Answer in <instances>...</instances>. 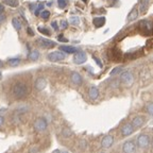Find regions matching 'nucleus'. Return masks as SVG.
<instances>
[{
  "instance_id": "1",
  "label": "nucleus",
  "mask_w": 153,
  "mask_h": 153,
  "mask_svg": "<svg viewBox=\"0 0 153 153\" xmlns=\"http://www.w3.org/2000/svg\"><path fill=\"white\" fill-rule=\"evenodd\" d=\"M12 93L16 99H23L29 94V87L25 82H16L13 85Z\"/></svg>"
},
{
  "instance_id": "2",
  "label": "nucleus",
  "mask_w": 153,
  "mask_h": 153,
  "mask_svg": "<svg viewBox=\"0 0 153 153\" xmlns=\"http://www.w3.org/2000/svg\"><path fill=\"white\" fill-rule=\"evenodd\" d=\"M140 33L145 36H150L153 34V25L149 20H142L139 23Z\"/></svg>"
},
{
  "instance_id": "3",
  "label": "nucleus",
  "mask_w": 153,
  "mask_h": 153,
  "mask_svg": "<svg viewBox=\"0 0 153 153\" xmlns=\"http://www.w3.org/2000/svg\"><path fill=\"white\" fill-rule=\"evenodd\" d=\"M120 80H121V82H122L123 84L130 86V85H132V83L134 81V77H133L131 71L126 70L120 75Z\"/></svg>"
},
{
  "instance_id": "4",
  "label": "nucleus",
  "mask_w": 153,
  "mask_h": 153,
  "mask_svg": "<svg viewBox=\"0 0 153 153\" xmlns=\"http://www.w3.org/2000/svg\"><path fill=\"white\" fill-rule=\"evenodd\" d=\"M65 57H66V55L62 51H53V52L49 53L47 56V59L50 62H60V61H63Z\"/></svg>"
},
{
  "instance_id": "5",
  "label": "nucleus",
  "mask_w": 153,
  "mask_h": 153,
  "mask_svg": "<svg viewBox=\"0 0 153 153\" xmlns=\"http://www.w3.org/2000/svg\"><path fill=\"white\" fill-rule=\"evenodd\" d=\"M47 127H48V123L45 118H37L34 122V129L37 132H44Z\"/></svg>"
},
{
  "instance_id": "6",
  "label": "nucleus",
  "mask_w": 153,
  "mask_h": 153,
  "mask_svg": "<svg viewBox=\"0 0 153 153\" xmlns=\"http://www.w3.org/2000/svg\"><path fill=\"white\" fill-rule=\"evenodd\" d=\"M123 153H135L136 152V145L132 140H128L122 145Z\"/></svg>"
},
{
  "instance_id": "7",
  "label": "nucleus",
  "mask_w": 153,
  "mask_h": 153,
  "mask_svg": "<svg viewBox=\"0 0 153 153\" xmlns=\"http://www.w3.org/2000/svg\"><path fill=\"white\" fill-rule=\"evenodd\" d=\"M149 137H148V135L146 134H142L139 135L137 138V145L139 148H142V149H146V148H148V146H149Z\"/></svg>"
},
{
  "instance_id": "8",
  "label": "nucleus",
  "mask_w": 153,
  "mask_h": 153,
  "mask_svg": "<svg viewBox=\"0 0 153 153\" xmlns=\"http://www.w3.org/2000/svg\"><path fill=\"white\" fill-rule=\"evenodd\" d=\"M86 60H87V55H86V53L83 52V51L75 53V56H73V62H75V64H78V65H81V64L85 63Z\"/></svg>"
},
{
  "instance_id": "9",
  "label": "nucleus",
  "mask_w": 153,
  "mask_h": 153,
  "mask_svg": "<svg viewBox=\"0 0 153 153\" xmlns=\"http://www.w3.org/2000/svg\"><path fill=\"white\" fill-rule=\"evenodd\" d=\"M37 44L43 48H53L55 46V43L53 41L47 39V38H38Z\"/></svg>"
},
{
  "instance_id": "10",
  "label": "nucleus",
  "mask_w": 153,
  "mask_h": 153,
  "mask_svg": "<svg viewBox=\"0 0 153 153\" xmlns=\"http://www.w3.org/2000/svg\"><path fill=\"white\" fill-rule=\"evenodd\" d=\"M110 57L114 62H119L122 59V54H121V52L117 48H113L110 50Z\"/></svg>"
},
{
  "instance_id": "11",
  "label": "nucleus",
  "mask_w": 153,
  "mask_h": 153,
  "mask_svg": "<svg viewBox=\"0 0 153 153\" xmlns=\"http://www.w3.org/2000/svg\"><path fill=\"white\" fill-rule=\"evenodd\" d=\"M113 142H114V137H113L112 135H105L104 137L102 138L101 146H102L103 148H105V149H108V148L112 147Z\"/></svg>"
},
{
  "instance_id": "12",
  "label": "nucleus",
  "mask_w": 153,
  "mask_h": 153,
  "mask_svg": "<svg viewBox=\"0 0 153 153\" xmlns=\"http://www.w3.org/2000/svg\"><path fill=\"white\" fill-rule=\"evenodd\" d=\"M134 131V127L132 123H126L122 128H121V135L122 136H129L133 133Z\"/></svg>"
},
{
  "instance_id": "13",
  "label": "nucleus",
  "mask_w": 153,
  "mask_h": 153,
  "mask_svg": "<svg viewBox=\"0 0 153 153\" xmlns=\"http://www.w3.org/2000/svg\"><path fill=\"white\" fill-rule=\"evenodd\" d=\"M70 80L75 85H81V84H82V81H83L81 75H80L79 72H75V71H73V72L70 75Z\"/></svg>"
},
{
  "instance_id": "14",
  "label": "nucleus",
  "mask_w": 153,
  "mask_h": 153,
  "mask_svg": "<svg viewBox=\"0 0 153 153\" xmlns=\"http://www.w3.org/2000/svg\"><path fill=\"white\" fill-rule=\"evenodd\" d=\"M46 85H47V82H46V79L45 78H38V79H36V81H35V84H34L35 88H36L37 90H43L46 87Z\"/></svg>"
},
{
  "instance_id": "15",
  "label": "nucleus",
  "mask_w": 153,
  "mask_h": 153,
  "mask_svg": "<svg viewBox=\"0 0 153 153\" xmlns=\"http://www.w3.org/2000/svg\"><path fill=\"white\" fill-rule=\"evenodd\" d=\"M145 117L144 116H136V117H134L133 118V120H132V124H133V127L134 128H139L142 127V124H144V122H145Z\"/></svg>"
},
{
  "instance_id": "16",
  "label": "nucleus",
  "mask_w": 153,
  "mask_h": 153,
  "mask_svg": "<svg viewBox=\"0 0 153 153\" xmlns=\"http://www.w3.org/2000/svg\"><path fill=\"white\" fill-rule=\"evenodd\" d=\"M88 96L92 100H96L99 97V90L96 86H92L90 90H88Z\"/></svg>"
},
{
  "instance_id": "17",
  "label": "nucleus",
  "mask_w": 153,
  "mask_h": 153,
  "mask_svg": "<svg viewBox=\"0 0 153 153\" xmlns=\"http://www.w3.org/2000/svg\"><path fill=\"white\" fill-rule=\"evenodd\" d=\"M93 23H94V26L96 27V28H101V27L104 26L105 17H96V18H94Z\"/></svg>"
},
{
  "instance_id": "18",
  "label": "nucleus",
  "mask_w": 153,
  "mask_h": 153,
  "mask_svg": "<svg viewBox=\"0 0 153 153\" xmlns=\"http://www.w3.org/2000/svg\"><path fill=\"white\" fill-rule=\"evenodd\" d=\"M138 16V11L136 10V9H133L132 11L129 13V15H128V21L129 23H131V21H133V20H135V19L137 18Z\"/></svg>"
},
{
  "instance_id": "19",
  "label": "nucleus",
  "mask_w": 153,
  "mask_h": 153,
  "mask_svg": "<svg viewBox=\"0 0 153 153\" xmlns=\"http://www.w3.org/2000/svg\"><path fill=\"white\" fill-rule=\"evenodd\" d=\"M61 51H63L65 53H75L77 52V49L75 47H71V46H61L60 47Z\"/></svg>"
},
{
  "instance_id": "20",
  "label": "nucleus",
  "mask_w": 153,
  "mask_h": 153,
  "mask_svg": "<svg viewBox=\"0 0 153 153\" xmlns=\"http://www.w3.org/2000/svg\"><path fill=\"white\" fill-rule=\"evenodd\" d=\"M38 57H39V52H38L37 50H32L29 53V55H28V59L30 61H36L38 60Z\"/></svg>"
},
{
  "instance_id": "21",
  "label": "nucleus",
  "mask_w": 153,
  "mask_h": 153,
  "mask_svg": "<svg viewBox=\"0 0 153 153\" xmlns=\"http://www.w3.org/2000/svg\"><path fill=\"white\" fill-rule=\"evenodd\" d=\"M12 25H13V27H14L17 31L21 30V28H23V25H21V23H20V20H19L18 18H13Z\"/></svg>"
},
{
  "instance_id": "22",
  "label": "nucleus",
  "mask_w": 153,
  "mask_h": 153,
  "mask_svg": "<svg viewBox=\"0 0 153 153\" xmlns=\"http://www.w3.org/2000/svg\"><path fill=\"white\" fill-rule=\"evenodd\" d=\"M148 7H149V0H142L140 5H139L140 12H142V13H145V12L148 10Z\"/></svg>"
},
{
  "instance_id": "23",
  "label": "nucleus",
  "mask_w": 153,
  "mask_h": 153,
  "mask_svg": "<svg viewBox=\"0 0 153 153\" xmlns=\"http://www.w3.org/2000/svg\"><path fill=\"white\" fill-rule=\"evenodd\" d=\"M8 63L12 67H16V66H18L19 63H20V59H18V57H13V59H10V60H9Z\"/></svg>"
},
{
  "instance_id": "24",
  "label": "nucleus",
  "mask_w": 153,
  "mask_h": 153,
  "mask_svg": "<svg viewBox=\"0 0 153 153\" xmlns=\"http://www.w3.org/2000/svg\"><path fill=\"white\" fill-rule=\"evenodd\" d=\"M69 23L72 25V26H79V23H80V18H79L78 16H72L69 18Z\"/></svg>"
},
{
  "instance_id": "25",
  "label": "nucleus",
  "mask_w": 153,
  "mask_h": 153,
  "mask_svg": "<svg viewBox=\"0 0 153 153\" xmlns=\"http://www.w3.org/2000/svg\"><path fill=\"white\" fill-rule=\"evenodd\" d=\"M4 3L9 4L10 7L15 8V7H17V5H18V0H4Z\"/></svg>"
},
{
  "instance_id": "26",
  "label": "nucleus",
  "mask_w": 153,
  "mask_h": 153,
  "mask_svg": "<svg viewBox=\"0 0 153 153\" xmlns=\"http://www.w3.org/2000/svg\"><path fill=\"white\" fill-rule=\"evenodd\" d=\"M62 134H63L64 137H70L71 135H72V132H71L70 129H68V128H64L63 131H62Z\"/></svg>"
},
{
  "instance_id": "27",
  "label": "nucleus",
  "mask_w": 153,
  "mask_h": 153,
  "mask_svg": "<svg viewBox=\"0 0 153 153\" xmlns=\"http://www.w3.org/2000/svg\"><path fill=\"white\" fill-rule=\"evenodd\" d=\"M146 111L149 113L150 115H153V102H150V103L147 104V106H146Z\"/></svg>"
},
{
  "instance_id": "28",
  "label": "nucleus",
  "mask_w": 153,
  "mask_h": 153,
  "mask_svg": "<svg viewBox=\"0 0 153 153\" xmlns=\"http://www.w3.org/2000/svg\"><path fill=\"white\" fill-rule=\"evenodd\" d=\"M57 5L61 9H65L67 5V2H66V0H57Z\"/></svg>"
},
{
  "instance_id": "29",
  "label": "nucleus",
  "mask_w": 153,
  "mask_h": 153,
  "mask_svg": "<svg viewBox=\"0 0 153 153\" xmlns=\"http://www.w3.org/2000/svg\"><path fill=\"white\" fill-rule=\"evenodd\" d=\"M41 16L43 19H48L50 17V12L49 11H43L41 13Z\"/></svg>"
},
{
  "instance_id": "30",
  "label": "nucleus",
  "mask_w": 153,
  "mask_h": 153,
  "mask_svg": "<svg viewBox=\"0 0 153 153\" xmlns=\"http://www.w3.org/2000/svg\"><path fill=\"white\" fill-rule=\"evenodd\" d=\"M38 31L41 32V34H45V35H50V31L47 30L46 28H43V27H39L38 28Z\"/></svg>"
},
{
  "instance_id": "31",
  "label": "nucleus",
  "mask_w": 153,
  "mask_h": 153,
  "mask_svg": "<svg viewBox=\"0 0 153 153\" xmlns=\"http://www.w3.org/2000/svg\"><path fill=\"white\" fill-rule=\"evenodd\" d=\"M43 9H44V4L43 3L37 4V8L35 9V12H34V13H35V15H39V11L43 10Z\"/></svg>"
},
{
  "instance_id": "32",
  "label": "nucleus",
  "mask_w": 153,
  "mask_h": 153,
  "mask_svg": "<svg viewBox=\"0 0 153 153\" xmlns=\"http://www.w3.org/2000/svg\"><path fill=\"white\" fill-rule=\"evenodd\" d=\"M121 69H122V67H116V68H114L112 71H111V75H116V73H119L120 71H121Z\"/></svg>"
},
{
  "instance_id": "33",
  "label": "nucleus",
  "mask_w": 153,
  "mask_h": 153,
  "mask_svg": "<svg viewBox=\"0 0 153 153\" xmlns=\"http://www.w3.org/2000/svg\"><path fill=\"white\" fill-rule=\"evenodd\" d=\"M68 26V23H67V20H61V23H60V28L61 29H66Z\"/></svg>"
},
{
  "instance_id": "34",
  "label": "nucleus",
  "mask_w": 153,
  "mask_h": 153,
  "mask_svg": "<svg viewBox=\"0 0 153 153\" xmlns=\"http://www.w3.org/2000/svg\"><path fill=\"white\" fill-rule=\"evenodd\" d=\"M94 60H95V62L97 63V65H98V66H99V67H100V68L103 67V65H102V63H101V61L99 60L98 57H96V56H94Z\"/></svg>"
},
{
  "instance_id": "35",
  "label": "nucleus",
  "mask_w": 153,
  "mask_h": 153,
  "mask_svg": "<svg viewBox=\"0 0 153 153\" xmlns=\"http://www.w3.org/2000/svg\"><path fill=\"white\" fill-rule=\"evenodd\" d=\"M63 36H64V35H62V34H61V35H59V37H57V39H59V41H63V43H67L68 39H67V38L63 37Z\"/></svg>"
},
{
  "instance_id": "36",
  "label": "nucleus",
  "mask_w": 153,
  "mask_h": 153,
  "mask_svg": "<svg viewBox=\"0 0 153 153\" xmlns=\"http://www.w3.org/2000/svg\"><path fill=\"white\" fill-rule=\"evenodd\" d=\"M5 18H7V16L4 15V14H1V15H0V25L5 21Z\"/></svg>"
},
{
  "instance_id": "37",
  "label": "nucleus",
  "mask_w": 153,
  "mask_h": 153,
  "mask_svg": "<svg viewBox=\"0 0 153 153\" xmlns=\"http://www.w3.org/2000/svg\"><path fill=\"white\" fill-rule=\"evenodd\" d=\"M51 26L53 27V29H54V30H57V29H59V28H57V23H56L55 21H53V23H51Z\"/></svg>"
},
{
  "instance_id": "38",
  "label": "nucleus",
  "mask_w": 153,
  "mask_h": 153,
  "mask_svg": "<svg viewBox=\"0 0 153 153\" xmlns=\"http://www.w3.org/2000/svg\"><path fill=\"white\" fill-rule=\"evenodd\" d=\"M3 11H4V7H3V4H1V3H0V15H1V14H3Z\"/></svg>"
},
{
  "instance_id": "39",
  "label": "nucleus",
  "mask_w": 153,
  "mask_h": 153,
  "mask_svg": "<svg viewBox=\"0 0 153 153\" xmlns=\"http://www.w3.org/2000/svg\"><path fill=\"white\" fill-rule=\"evenodd\" d=\"M3 123H4V118L2 117V116H0V127H1Z\"/></svg>"
},
{
  "instance_id": "40",
  "label": "nucleus",
  "mask_w": 153,
  "mask_h": 153,
  "mask_svg": "<svg viewBox=\"0 0 153 153\" xmlns=\"http://www.w3.org/2000/svg\"><path fill=\"white\" fill-rule=\"evenodd\" d=\"M28 33L30 34L31 36H33V35H34V33H33V31L31 30V28H28Z\"/></svg>"
},
{
  "instance_id": "41",
  "label": "nucleus",
  "mask_w": 153,
  "mask_h": 153,
  "mask_svg": "<svg viewBox=\"0 0 153 153\" xmlns=\"http://www.w3.org/2000/svg\"><path fill=\"white\" fill-rule=\"evenodd\" d=\"M37 152H38V150L36 149V148H33V149L30 151V153H37Z\"/></svg>"
},
{
  "instance_id": "42",
  "label": "nucleus",
  "mask_w": 153,
  "mask_h": 153,
  "mask_svg": "<svg viewBox=\"0 0 153 153\" xmlns=\"http://www.w3.org/2000/svg\"><path fill=\"white\" fill-rule=\"evenodd\" d=\"M1 67H3V62L2 61H0V68Z\"/></svg>"
},
{
  "instance_id": "43",
  "label": "nucleus",
  "mask_w": 153,
  "mask_h": 153,
  "mask_svg": "<svg viewBox=\"0 0 153 153\" xmlns=\"http://www.w3.org/2000/svg\"><path fill=\"white\" fill-rule=\"evenodd\" d=\"M2 78V73H1V71H0V79Z\"/></svg>"
},
{
  "instance_id": "44",
  "label": "nucleus",
  "mask_w": 153,
  "mask_h": 153,
  "mask_svg": "<svg viewBox=\"0 0 153 153\" xmlns=\"http://www.w3.org/2000/svg\"><path fill=\"white\" fill-rule=\"evenodd\" d=\"M151 146H152V148H153V139H152V142H151Z\"/></svg>"
},
{
  "instance_id": "45",
  "label": "nucleus",
  "mask_w": 153,
  "mask_h": 153,
  "mask_svg": "<svg viewBox=\"0 0 153 153\" xmlns=\"http://www.w3.org/2000/svg\"><path fill=\"white\" fill-rule=\"evenodd\" d=\"M59 153H68V152H60V151H57Z\"/></svg>"
},
{
  "instance_id": "46",
  "label": "nucleus",
  "mask_w": 153,
  "mask_h": 153,
  "mask_svg": "<svg viewBox=\"0 0 153 153\" xmlns=\"http://www.w3.org/2000/svg\"><path fill=\"white\" fill-rule=\"evenodd\" d=\"M84 1H85V0H84Z\"/></svg>"
}]
</instances>
